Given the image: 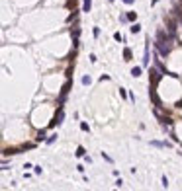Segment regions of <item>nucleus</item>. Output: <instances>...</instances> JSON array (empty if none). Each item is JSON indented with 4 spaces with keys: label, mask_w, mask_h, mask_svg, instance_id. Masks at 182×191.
I'll return each instance as SVG.
<instances>
[{
    "label": "nucleus",
    "mask_w": 182,
    "mask_h": 191,
    "mask_svg": "<svg viewBox=\"0 0 182 191\" xmlns=\"http://www.w3.org/2000/svg\"><path fill=\"white\" fill-rule=\"evenodd\" d=\"M165 74L161 72L157 66H153V68H149V82H151V86H157V84L161 82V78H163Z\"/></svg>",
    "instance_id": "f257e3e1"
},
{
    "label": "nucleus",
    "mask_w": 182,
    "mask_h": 191,
    "mask_svg": "<svg viewBox=\"0 0 182 191\" xmlns=\"http://www.w3.org/2000/svg\"><path fill=\"white\" fill-rule=\"evenodd\" d=\"M63 119H65V109H63V105H59V109H57V113H55L53 121L49 123V129H53V127H59V125L63 123Z\"/></svg>",
    "instance_id": "f03ea898"
},
{
    "label": "nucleus",
    "mask_w": 182,
    "mask_h": 191,
    "mask_svg": "<svg viewBox=\"0 0 182 191\" xmlns=\"http://www.w3.org/2000/svg\"><path fill=\"white\" fill-rule=\"evenodd\" d=\"M165 23H166V31H168V33H172V35H176V29H178V22L165 14Z\"/></svg>",
    "instance_id": "7ed1b4c3"
},
{
    "label": "nucleus",
    "mask_w": 182,
    "mask_h": 191,
    "mask_svg": "<svg viewBox=\"0 0 182 191\" xmlns=\"http://www.w3.org/2000/svg\"><path fill=\"white\" fill-rule=\"evenodd\" d=\"M155 47H157V51L163 55V57H166V55L170 53V45H166L165 41H159V39H155Z\"/></svg>",
    "instance_id": "20e7f679"
},
{
    "label": "nucleus",
    "mask_w": 182,
    "mask_h": 191,
    "mask_svg": "<svg viewBox=\"0 0 182 191\" xmlns=\"http://www.w3.org/2000/svg\"><path fill=\"white\" fill-rule=\"evenodd\" d=\"M69 90H70V80H67V82H65V86H63V90H61V94H59V105H63V103H65Z\"/></svg>",
    "instance_id": "39448f33"
},
{
    "label": "nucleus",
    "mask_w": 182,
    "mask_h": 191,
    "mask_svg": "<svg viewBox=\"0 0 182 191\" xmlns=\"http://www.w3.org/2000/svg\"><path fill=\"white\" fill-rule=\"evenodd\" d=\"M157 86H151V90H149V96H151V99H153V103H155V107H161V98L157 96V90H155Z\"/></svg>",
    "instance_id": "423d86ee"
},
{
    "label": "nucleus",
    "mask_w": 182,
    "mask_h": 191,
    "mask_svg": "<svg viewBox=\"0 0 182 191\" xmlns=\"http://www.w3.org/2000/svg\"><path fill=\"white\" fill-rule=\"evenodd\" d=\"M151 146H157V148H170L172 144L166 142V140H163V142H161V140H151Z\"/></svg>",
    "instance_id": "0eeeda50"
},
{
    "label": "nucleus",
    "mask_w": 182,
    "mask_h": 191,
    "mask_svg": "<svg viewBox=\"0 0 182 191\" xmlns=\"http://www.w3.org/2000/svg\"><path fill=\"white\" fill-rule=\"evenodd\" d=\"M149 61L151 59H149V45H147L145 47V55H143V66H149Z\"/></svg>",
    "instance_id": "6e6552de"
},
{
    "label": "nucleus",
    "mask_w": 182,
    "mask_h": 191,
    "mask_svg": "<svg viewBox=\"0 0 182 191\" xmlns=\"http://www.w3.org/2000/svg\"><path fill=\"white\" fill-rule=\"evenodd\" d=\"M141 72H143V68H141V66H133V68H131V76H135V78L141 76Z\"/></svg>",
    "instance_id": "1a4fd4ad"
},
{
    "label": "nucleus",
    "mask_w": 182,
    "mask_h": 191,
    "mask_svg": "<svg viewBox=\"0 0 182 191\" xmlns=\"http://www.w3.org/2000/svg\"><path fill=\"white\" fill-rule=\"evenodd\" d=\"M90 8H92V0H84V4H82V12H90Z\"/></svg>",
    "instance_id": "9d476101"
},
{
    "label": "nucleus",
    "mask_w": 182,
    "mask_h": 191,
    "mask_svg": "<svg viewBox=\"0 0 182 191\" xmlns=\"http://www.w3.org/2000/svg\"><path fill=\"white\" fill-rule=\"evenodd\" d=\"M131 57H133L131 49H123V61H131Z\"/></svg>",
    "instance_id": "9b49d317"
},
{
    "label": "nucleus",
    "mask_w": 182,
    "mask_h": 191,
    "mask_svg": "<svg viewBox=\"0 0 182 191\" xmlns=\"http://www.w3.org/2000/svg\"><path fill=\"white\" fill-rule=\"evenodd\" d=\"M77 18H78V10H74V12L67 18V22H69V23H70V22H77Z\"/></svg>",
    "instance_id": "f8f14e48"
},
{
    "label": "nucleus",
    "mask_w": 182,
    "mask_h": 191,
    "mask_svg": "<svg viewBox=\"0 0 182 191\" xmlns=\"http://www.w3.org/2000/svg\"><path fill=\"white\" fill-rule=\"evenodd\" d=\"M78 6V0H67V8L69 10H73V8H77Z\"/></svg>",
    "instance_id": "ddd939ff"
},
{
    "label": "nucleus",
    "mask_w": 182,
    "mask_h": 191,
    "mask_svg": "<svg viewBox=\"0 0 182 191\" xmlns=\"http://www.w3.org/2000/svg\"><path fill=\"white\" fill-rule=\"evenodd\" d=\"M77 156H78V158L86 156V150H84V146H78V148H77Z\"/></svg>",
    "instance_id": "4468645a"
},
{
    "label": "nucleus",
    "mask_w": 182,
    "mask_h": 191,
    "mask_svg": "<svg viewBox=\"0 0 182 191\" xmlns=\"http://www.w3.org/2000/svg\"><path fill=\"white\" fill-rule=\"evenodd\" d=\"M129 31H131V33H139V31H141V26H139V23H133V26L129 27Z\"/></svg>",
    "instance_id": "2eb2a0df"
},
{
    "label": "nucleus",
    "mask_w": 182,
    "mask_h": 191,
    "mask_svg": "<svg viewBox=\"0 0 182 191\" xmlns=\"http://www.w3.org/2000/svg\"><path fill=\"white\" fill-rule=\"evenodd\" d=\"M35 140H37V142H41V140H47V139H45V131H39L37 137H35Z\"/></svg>",
    "instance_id": "dca6fc26"
},
{
    "label": "nucleus",
    "mask_w": 182,
    "mask_h": 191,
    "mask_svg": "<svg viewBox=\"0 0 182 191\" xmlns=\"http://www.w3.org/2000/svg\"><path fill=\"white\" fill-rule=\"evenodd\" d=\"M4 154H6V156H8V154H18V148H6V150H4Z\"/></svg>",
    "instance_id": "f3484780"
},
{
    "label": "nucleus",
    "mask_w": 182,
    "mask_h": 191,
    "mask_svg": "<svg viewBox=\"0 0 182 191\" xmlns=\"http://www.w3.org/2000/svg\"><path fill=\"white\" fill-rule=\"evenodd\" d=\"M135 18H137V14H135V12H127V20H129V22H135Z\"/></svg>",
    "instance_id": "a211bd4d"
},
{
    "label": "nucleus",
    "mask_w": 182,
    "mask_h": 191,
    "mask_svg": "<svg viewBox=\"0 0 182 191\" xmlns=\"http://www.w3.org/2000/svg\"><path fill=\"white\" fill-rule=\"evenodd\" d=\"M90 82H92V78H90V76H82V86H88Z\"/></svg>",
    "instance_id": "6ab92c4d"
},
{
    "label": "nucleus",
    "mask_w": 182,
    "mask_h": 191,
    "mask_svg": "<svg viewBox=\"0 0 182 191\" xmlns=\"http://www.w3.org/2000/svg\"><path fill=\"white\" fill-rule=\"evenodd\" d=\"M114 39H116V41H123V37L119 35V31H116V33H114Z\"/></svg>",
    "instance_id": "aec40b11"
},
{
    "label": "nucleus",
    "mask_w": 182,
    "mask_h": 191,
    "mask_svg": "<svg viewBox=\"0 0 182 191\" xmlns=\"http://www.w3.org/2000/svg\"><path fill=\"white\" fill-rule=\"evenodd\" d=\"M55 139H57V135H51V137L47 139V144H53V142H55Z\"/></svg>",
    "instance_id": "412c9836"
},
{
    "label": "nucleus",
    "mask_w": 182,
    "mask_h": 191,
    "mask_svg": "<svg viewBox=\"0 0 182 191\" xmlns=\"http://www.w3.org/2000/svg\"><path fill=\"white\" fill-rule=\"evenodd\" d=\"M102 158L106 160V162H114V160H112V158H110V156H108V154H104V152H102Z\"/></svg>",
    "instance_id": "4be33fe9"
},
{
    "label": "nucleus",
    "mask_w": 182,
    "mask_h": 191,
    "mask_svg": "<svg viewBox=\"0 0 182 191\" xmlns=\"http://www.w3.org/2000/svg\"><path fill=\"white\" fill-rule=\"evenodd\" d=\"M33 146H35V144H24V146H22V148H24V150H32Z\"/></svg>",
    "instance_id": "5701e85b"
},
{
    "label": "nucleus",
    "mask_w": 182,
    "mask_h": 191,
    "mask_svg": "<svg viewBox=\"0 0 182 191\" xmlns=\"http://www.w3.org/2000/svg\"><path fill=\"white\" fill-rule=\"evenodd\" d=\"M163 187H168V179H166V175H163Z\"/></svg>",
    "instance_id": "b1692460"
},
{
    "label": "nucleus",
    "mask_w": 182,
    "mask_h": 191,
    "mask_svg": "<svg viewBox=\"0 0 182 191\" xmlns=\"http://www.w3.org/2000/svg\"><path fill=\"white\" fill-rule=\"evenodd\" d=\"M92 33H94V37H100V27H94Z\"/></svg>",
    "instance_id": "393cba45"
},
{
    "label": "nucleus",
    "mask_w": 182,
    "mask_h": 191,
    "mask_svg": "<svg viewBox=\"0 0 182 191\" xmlns=\"http://www.w3.org/2000/svg\"><path fill=\"white\" fill-rule=\"evenodd\" d=\"M80 129H82V131H90V127H88L86 123H80Z\"/></svg>",
    "instance_id": "a878e982"
},
{
    "label": "nucleus",
    "mask_w": 182,
    "mask_h": 191,
    "mask_svg": "<svg viewBox=\"0 0 182 191\" xmlns=\"http://www.w3.org/2000/svg\"><path fill=\"white\" fill-rule=\"evenodd\" d=\"M119 96H121V98H125V96H127V92H125L123 88H119Z\"/></svg>",
    "instance_id": "bb28decb"
},
{
    "label": "nucleus",
    "mask_w": 182,
    "mask_h": 191,
    "mask_svg": "<svg viewBox=\"0 0 182 191\" xmlns=\"http://www.w3.org/2000/svg\"><path fill=\"white\" fill-rule=\"evenodd\" d=\"M123 2H125V4H133L135 0H123Z\"/></svg>",
    "instance_id": "cd10ccee"
},
{
    "label": "nucleus",
    "mask_w": 182,
    "mask_h": 191,
    "mask_svg": "<svg viewBox=\"0 0 182 191\" xmlns=\"http://www.w3.org/2000/svg\"><path fill=\"white\" fill-rule=\"evenodd\" d=\"M108 2H114V0H108Z\"/></svg>",
    "instance_id": "c85d7f7f"
}]
</instances>
